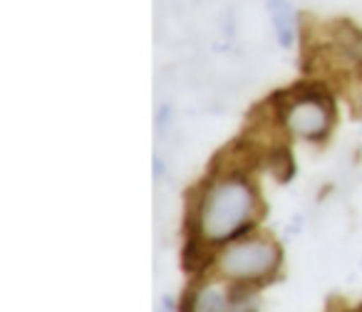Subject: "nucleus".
<instances>
[{
	"label": "nucleus",
	"mask_w": 362,
	"mask_h": 312,
	"mask_svg": "<svg viewBox=\"0 0 362 312\" xmlns=\"http://www.w3.org/2000/svg\"><path fill=\"white\" fill-rule=\"evenodd\" d=\"M256 193L241 179H223L206 188L199 203V233L204 241L221 243L251 223Z\"/></svg>",
	"instance_id": "obj_1"
},
{
	"label": "nucleus",
	"mask_w": 362,
	"mask_h": 312,
	"mask_svg": "<svg viewBox=\"0 0 362 312\" xmlns=\"http://www.w3.org/2000/svg\"><path fill=\"white\" fill-rule=\"evenodd\" d=\"M271 13H273V23H276L278 40L288 47L293 42V32H296V18H293L291 6H286L283 0H273Z\"/></svg>",
	"instance_id": "obj_4"
},
{
	"label": "nucleus",
	"mask_w": 362,
	"mask_h": 312,
	"mask_svg": "<svg viewBox=\"0 0 362 312\" xmlns=\"http://www.w3.org/2000/svg\"><path fill=\"white\" fill-rule=\"evenodd\" d=\"M194 307H197V312H226L228 307L226 292L221 287H211V285L204 287V290H199Z\"/></svg>",
	"instance_id": "obj_5"
},
{
	"label": "nucleus",
	"mask_w": 362,
	"mask_h": 312,
	"mask_svg": "<svg viewBox=\"0 0 362 312\" xmlns=\"http://www.w3.org/2000/svg\"><path fill=\"white\" fill-rule=\"evenodd\" d=\"M281 253L271 241L253 238V241L233 243L218 256V270L228 280L251 282L268 277L278 268Z\"/></svg>",
	"instance_id": "obj_2"
},
{
	"label": "nucleus",
	"mask_w": 362,
	"mask_h": 312,
	"mask_svg": "<svg viewBox=\"0 0 362 312\" xmlns=\"http://www.w3.org/2000/svg\"><path fill=\"white\" fill-rule=\"evenodd\" d=\"M332 121L330 104L320 97H300L286 109V126L303 139H320Z\"/></svg>",
	"instance_id": "obj_3"
}]
</instances>
